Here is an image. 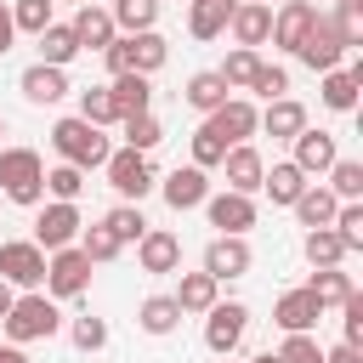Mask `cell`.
<instances>
[{"instance_id":"obj_41","label":"cell","mask_w":363,"mask_h":363,"mask_svg":"<svg viewBox=\"0 0 363 363\" xmlns=\"http://www.w3.org/2000/svg\"><path fill=\"white\" fill-rule=\"evenodd\" d=\"M119 250H125V244H119V238H113V233H108L102 221H96V227H79V255H85L91 267H102V261H113Z\"/></svg>"},{"instance_id":"obj_17","label":"cell","mask_w":363,"mask_h":363,"mask_svg":"<svg viewBox=\"0 0 363 363\" xmlns=\"http://www.w3.org/2000/svg\"><path fill=\"white\" fill-rule=\"evenodd\" d=\"M318 318H323V306L306 295V284H301V289H284V295H278V306H272V323H278L284 335H312V329H318Z\"/></svg>"},{"instance_id":"obj_35","label":"cell","mask_w":363,"mask_h":363,"mask_svg":"<svg viewBox=\"0 0 363 363\" xmlns=\"http://www.w3.org/2000/svg\"><path fill=\"white\" fill-rule=\"evenodd\" d=\"M306 295L329 312V306H340L346 295H352V278L340 272V267H323V272H312V284H306Z\"/></svg>"},{"instance_id":"obj_27","label":"cell","mask_w":363,"mask_h":363,"mask_svg":"<svg viewBox=\"0 0 363 363\" xmlns=\"http://www.w3.org/2000/svg\"><path fill=\"white\" fill-rule=\"evenodd\" d=\"M170 301L182 306V318H193V312L204 318V312L221 301V284H216L210 272H182V284H176V295H170Z\"/></svg>"},{"instance_id":"obj_49","label":"cell","mask_w":363,"mask_h":363,"mask_svg":"<svg viewBox=\"0 0 363 363\" xmlns=\"http://www.w3.org/2000/svg\"><path fill=\"white\" fill-rule=\"evenodd\" d=\"M278 363H323V346H318L312 335H284Z\"/></svg>"},{"instance_id":"obj_51","label":"cell","mask_w":363,"mask_h":363,"mask_svg":"<svg viewBox=\"0 0 363 363\" xmlns=\"http://www.w3.org/2000/svg\"><path fill=\"white\" fill-rule=\"evenodd\" d=\"M323 363H363V352H357V346H329Z\"/></svg>"},{"instance_id":"obj_7","label":"cell","mask_w":363,"mask_h":363,"mask_svg":"<svg viewBox=\"0 0 363 363\" xmlns=\"http://www.w3.org/2000/svg\"><path fill=\"white\" fill-rule=\"evenodd\" d=\"M295 57L312 68V74H329V68H340L352 51H346V40H340V28L329 23V11H318L312 17V28H306V40L295 45Z\"/></svg>"},{"instance_id":"obj_26","label":"cell","mask_w":363,"mask_h":363,"mask_svg":"<svg viewBox=\"0 0 363 363\" xmlns=\"http://www.w3.org/2000/svg\"><path fill=\"white\" fill-rule=\"evenodd\" d=\"M233 11H238V0H187V34L193 40H216V34H227Z\"/></svg>"},{"instance_id":"obj_37","label":"cell","mask_w":363,"mask_h":363,"mask_svg":"<svg viewBox=\"0 0 363 363\" xmlns=\"http://www.w3.org/2000/svg\"><path fill=\"white\" fill-rule=\"evenodd\" d=\"M102 227H108L119 244H136V238L147 233V216H142V204H113V210L102 216Z\"/></svg>"},{"instance_id":"obj_23","label":"cell","mask_w":363,"mask_h":363,"mask_svg":"<svg viewBox=\"0 0 363 363\" xmlns=\"http://www.w3.org/2000/svg\"><path fill=\"white\" fill-rule=\"evenodd\" d=\"M108 96H113V113H119V119L153 113V79H147V74H113Z\"/></svg>"},{"instance_id":"obj_34","label":"cell","mask_w":363,"mask_h":363,"mask_svg":"<svg viewBox=\"0 0 363 363\" xmlns=\"http://www.w3.org/2000/svg\"><path fill=\"white\" fill-rule=\"evenodd\" d=\"M323 176H329V193H335L340 204H363V164H357V159H335Z\"/></svg>"},{"instance_id":"obj_31","label":"cell","mask_w":363,"mask_h":363,"mask_svg":"<svg viewBox=\"0 0 363 363\" xmlns=\"http://www.w3.org/2000/svg\"><path fill=\"white\" fill-rule=\"evenodd\" d=\"M261 193H267L272 204H284V210H289V204H295V199L306 193V176H301V170H295L289 159H278V164H272V170L261 176Z\"/></svg>"},{"instance_id":"obj_10","label":"cell","mask_w":363,"mask_h":363,"mask_svg":"<svg viewBox=\"0 0 363 363\" xmlns=\"http://www.w3.org/2000/svg\"><path fill=\"white\" fill-rule=\"evenodd\" d=\"M255 125H261V108H255V102H244V96H227L216 113H204V130H210V136H221L227 147L250 142V136H255Z\"/></svg>"},{"instance_id":"obj_28","label":"cell","mask_w":363,"mask_h":363,"mask_svg":"<svg viewBox=\"0 0 363 363\" xmlns=\"http://www.w3.org/2000/svg\"><path fill=\"white\" fill-rule=\"evenodd\" d=\"M289 210H295V221H301V227L312 233V227H329V221H335V210H340V199H335L329 187H318V182H306V193H301V199H295Z\"/></svg>"},{"instance_id":"obj_52","label":"cell","mask_w":363,"mask_h":363,"mask_svg":"<svg viewBox=\"0 0 363 363\" xmlns=\"http://www.w3.org/2000/svg\"><path fill=\"white\" fill-rule=\"evenodd\" d=\"M0 363H28V352H23V346H11V340H6V346H0Z\"/></svg>"},{"instance_id":"obj_53","label":"cell","mask_w":363,"mask_h":363,"mask_svg":"<svg viewBox=\"0 0 363 363\" xmlns=\"http://www.w3.org/2000/svg\"><path fill=\"white\" fill-rule=\"evenodd\" d=\"M11 301H17V289H11V284H6V278H0V318H6V312H11Z\"/></svg>"},{"instance_id":"obj_13","label":"cell","mask_w":363,"mask_h":363,"mask_svg":"<svg viewBox=\"0 0 363 363\" xmlns=\"http://www.w3.org/2000/svg\"><path fill=\"white\" fill-rule=\"evenodd\" d=\"M136 261H142V272H153V278L182 272V238H176L170 227H147V233L136 238Z\"/></svg>"},{"instance_id":"obj_39","label":"cell","mask_w":363,"mask_h":363,"mask_svg":"<svg viewBox=\"0 0 363 363\" xmlns=\"http://www.w3.org/2000/svg\"><path fill=\"white\" fill-rule=\"evenodd\" d=\"M79 119H85V125H96V130H102V125H119L108 85H85V91H79Z\"/></svg>"},{"instance_id":"obj_47","label":"cell","mask_w":363,"mask_h":363,"mask_svg":"<svg viewBox=\"0 0 363 363\" xmlns=\"http://www.w3.org/2000/svg\"><path fill=\"white\" fill-rule=\"evenodd\" d=\"M221 159H227V142H221V136H210V130L199 125V130H193V159H187V164H199V170H216Z\"/></svg>"},{"instance_id":"obj_40","label":"cell","mask_w":363,"mask_h":363,"mask_svg":"<svg viewBox=\"0 0 363 363\" xmlns=\"http://www.w3.org/2000/svg\"><path fill=\"white\" fill-rule=\"evenodd\" d=\"M119 130H125V147H136V153H153V147L164 142V125H159L153 113H136V119H119Z\"/></svg>"},{"instance_id":"obj_9","label":"cell","mask_w":363,"mask_h":363,"mask_svg":"<svg viewBox=\"0 0 363 363\" xmlns=\"http://www.w3.org/2000/svg\"><path fill=\"white\" fill-rule=\"evenodd\" d=\"M0 278L11 289H40L45 284V250L34 238H6L0 244Z\"/></svg>"},{"instance_id":"obj_6","label":"cell","mask_w":363,"mask_h":363,"mask_svg":"<svg viewBox=\"0 0 363 363\" xmlns=\"http://www.w3.org/2000/svg\"><path fill=\"white\" fill-rule=\"evenodd\" d=\"M85 289H91V261L79 255V244L51 250V255H45V295H51V301H79Z\"/></svg>"},{"instance_id":"obj_45","label":"cell","mask_w":363,"mask_h":363,"mask_svg":"<svg viewBox=\"0 0 363 363\" xmlns=\"http://www.w3.org/2000/svg\"><path fill=\"white\" fill-rule=\"evenodd\" d=\"M340 346H357L363 352V295L357 289L340 301Z\"/></svg>"},{"instance_id":"obj_32","label":"cell","mask_w":363,"mask_h":363,"mask_svg":"<svg viewBox=\"0 0 363 363\" xmlns=\"http://www.w3.org/2000/svg\"><path fill=\"white\" fill-rule=\"evenodd\" d=\"M136 323H142V335H176L182 329V306L170 295H147L136 306Z\"/></svg>"},{"instance_id":"obj_11","label":"cell","mask_w":363,"mask_h":363,"mask_svg":"<svg viewBox=\"0 0 363 363\" xmlns=\"http://www.w3.org/2000/svg\"><path fill=\"white\" fill-rule=\"evenodd\" d=\"M204 216H210L216 238H244L255 227V199H244V193H210L204 199Z\"/></svg>"},{"instance_id":"obj_44","label":"cell","mask_w":363,"mask_h":363,"mask_svg":"<svg viewBox=\"0 0 363 363\" xmlns=\"http://www.w3.org/2000/svg\"><path fill=\"white\" fill-rule=\"evenodd\" d=\"M45 193H51L57 204H74V199L85 193V170H74V164H57V170H45Z\"/></svg>"},{"instance_id":"obj_30","label":"cell","mask_w":363,"mask_h":363,"mask_svg":"<svg viewBox=\"0 0 363 363\" xmlns=\"http://www.w3.org/2000/svg\"><path fill=\"white\" fill-rule=\"evenodd\" d=\"M227 96H233V91H227V79H221L216 68L193 74V79H187V91H182V102H187V108H199V113H216Z\"/></svg>"},{"instance_id":"obj_5","label":"cell","mask_w":363,"mask_h":363,"mask_svg":"<svg viewBox=\"0 0 363 363\" xmlns=\"http://www.w3.org/2000/svg\"><path fill=\"white\" fill-rule=\"evenodd\" d=\"M102 170H108V187L119 193V204H142L153 193V182H159L153 164H147V153H136V147H113Z\"/></svg>"},{"instance_id":"obj_21","label":"cell","mask_w":363,"mask_h":363,"mask_svg":"<svg viewBox=\"0 0 363 363\" xmlns=\"http://www.w3.org/2000/svg\"><path fill=\"white\" fill-rule=\"evenodd\" d=\"M68 28H74V40H79V51H108V45L119 40V28H113V17H108V6H91V0H85V6L74 11V23H68Z\"/></svg>"},{"instance_id":"obj_16","label":"cell","mask_w":363,"mask_h":363,"mask_svg":"<svg viewBox=\"0 0 363 363\" xmlns=\"http://www.w3.org/2000/svg\"><path fill=\"white\" fill-rule=\"evenodd\" d=\"M159 193H164L170 210H199V204L210 199V176H204L199 164H176V170L159 182Z\"/></svg>"},{"instance_id":"obj_24","label":"cell","mask_w":363,"mask_h":363,"mask_svg":"<svg viewBox=\"0 0 363 363\" xmlns=\"http://www.w3.org/2000/svg\"><path fill=\"white\" fill-rule=\"evenodd\" d=\"M233 40L244 45V51H261L267 45V34H272V6H255V0H238V11H233Z\"/></svg>"},{"instance_id":"obj_8","label":"cell","mask_w":363,"mask_h":363,"mask_svg":"<svg viewBox=\"0 0 363 363\" xmlns=\"http://www.w3.org/2000/svg\"><path fill=\"white\" fill-rule=\"evenodd\" d=\"M244 329H250V306H244V301H216V306L204 312V346H210L216 357H233L238 340H244Z\"/></svg>"},{"instance_id":"obj_22","label":"cell","mask_w":363,"mask_h":363,"mask_svg":"<svg viewBox=\"0 0 363 363\" xmlns=\"http://www.w3.org/2000/svg\"><path fill=\"white\" fill-rule=\"evenodd\" d=\"M335 159H340V147H335L329 130H312V125H306V130L295 136V159H289V164H295L301 176H323Z\"/></svg>"},{"instance_id":"obj_12","label":"cell","mask_w":363,"mask_h":363,"mask_svg":"<svg viewBox=\"0 0 363 363\" xmlns=\"http://www.w3.org/2000/svg\"><path fill=\"white\" fill-rule=\"evenodd\" d=\"M79 227H85V221H79V204H57V199H51V204L34 216V244H40L45 255H51V250H68V244L79 238Z\"/></svg>"},{"instance_id":"obj_55","label":"cell","mask_w":363,"mask_h":363,"mask_svg":"<svg viewBox=\"0 0 363 363\" xmlns=\"http://www.w3.org/2000/svg\"><path fill=\"white\" fill-rule=\"evenodd\" d=\"M0 136H6V113H0Z\"/></svg>"},{"instance_id":"obj_57","label":"cell","mask_w":363,"mask_h":363,"mask_svg":"<svg viewBox=\"0 0 363 363\" xmlns=\"http://www.w3.org/2000/svg\"><path fill=\"white\" fill-rule=\"evenodd\" d=\"M255 6H272V0H255Z\"/></svg>"},{"instance_id":"obj_48","label":"cell","mask_w":363,"mask_h":363,"mask_svg":"<svg viewBox=\"0 0 363 363\" xmlns=\"http://www.w3.org/2000/svg\"><path fill=\"white\" fill-rule=\"evenodd\" d=\"M250 91H255V96H267V102H278V96L289 91V74H284L278 62H261V68H255V79H250Z\"/></svg>"},{"instance_id":"obj_3","label":"cell","mask_w":363,"mask_h":363,"mask_svg":"<svg viewBox=\"0 0 363 363\" xmlns=\"http://www.w3.org/2000/svg\"><path fill=\"white\" fill-rule=\"evenodd\" d=\"M0 193L23 210L45 199V159L34 147H0Z\"/></svg>"},{"instance_id":"obj_2","label":"cell","mask_w":363,"mask_h":363,"mask_svg":"<svg viewBox=\"0 0 363 363\" xmlns=\"http://www.w3.org/2000/svg\"><path fill=\"white\" fill-rule=\"evenodd\" d=\"M51 147H57L62 164H74V170H102L108 153H113V142H108L96 125H85L79 113H68V119L51 125Z\"/></svg>"},{"instance_id":"obj_4","label":"cell","mask_w":363,"mask_h":363,"mask_svg":"<svg viewBox=\"0 0 363 363\" xmlns=\"http://www.w3.org/2000/svg\"><path fill=\"white\" fill-rule=\"evenodd\" d=\"M164 57H170V45H164L159 28H147V34H119V40L102 51L108 74H147V79L164 68Z\"/></svg>"},{"instance_id":"obj_46","label":"cell","mask_w":363,"mask_h":363,"mask_svg":"<svg viewBox=\"0 0 363 363\" xmlns=\"http://www.w3.org/2000/svg\"><path fill=\"white\" fill-rule=\"evenodd\" d=\"M68 340H74L79 352H102V346H108V323L85 312V318H74V323H68Z\"/></svg>"},{"instance_id":"obj_33","label":"cell","mask_w":363,"mask_h":363,"mask_svg":"<svg viewBox=\"0 0 363 363\" xmlns=\"http://www.w3.org/2000/svg\"><path fill=\"white\" fill-rule=\"evenodd\" d=\"M108 17H113L119 34H147V28L159 23V0H113Z\"/></svg>"},{"instance_id":"obj_1","label":"cell","mask_w":363,"mask_h":363,"mask_svg":"<svg viewBox=\"0 0 363 363\" xmlns=\"http://www.w3.org/2000/svg\"><path fill=\"white\" fill-rule=\"evenodd\" d=\"M0 329H6V340H11V346L51 340V335L62 329V306H57L45 289H28V295H17V301H11V312L0 318Z\"/></svg>"},{"instance_id":"obj_36","label":"cell","mask_w":363,"mask_h":363,"mask_svg":"<svg viewBox=\"0 0 363 363\" xmlns=\"http://www.w3.org/2000/svg\"><path fill=\"white\" fill-rule=\"evenodd\" d=\"M255 68H261V51H244V45H233V51H227V62H221L216 74L227 79V91H250Z\"/></svg>"},{"instance_id":"obj_25","label":"cell","mask_w":363,"mask_h":363,"mask_svg":"<svg viewBox=\"0 0 363 363\" xmlns=\"http://www.w3.org/2000/svg\"><path fill=\"white\" fill-rule=\"evenodd\" d=\"M255 130H267L272 142H295V136L306 130V108H301L295 96H278V102L261 108V125H255Z\"/></svg>"},{"instance_id":"obj_58","label":"cell","mask_w":363,"mask_h":363,"mask_svg":"<svg viewBox=\"0 0 363 363\" xmlns=\"http://www.w3.org/2000/svg\"><path fill=\"white\" fill-rule=\"evenodd\" d=\"M227 363H233V357H227Z\"/></svg>"},{"instance_id":"obj_54","label":"cell","mask_w":363,"mask_h":363,"mask_svg":"<svg viewBox=\"0 0 363 363\" xmlns=\"http://www.w3.org/2000/svg\"><path fill=\"white\" fill-rule=\"evenodd\" d=\"M250 363H278V352H255V357H250Z\"/></svg>"},{"instance_id":"obj_38","label":"cell","mask_w":363,"mask_h":363,"mask_svg":"<svg viewBox=\"0 0 363 363\" xmlns=\"http://www.w3.org/2000/svg\"><path fill=\"white\" fill-rule=\"evenodd\" d=\"M301 250H306V261H312V272H323V267H340V261H346V250H340V238H335L329 227H312Z\"/></svg>"},{"instance_id":"obj_50","label":"cell","mask_w":363,"mask_h":363,"mask_svg":"<svg viewBox=\"0 0 363 363\" xmlns=\"http://www.w3.org/2000/svg\"><path fill=\"white\" fill-rule=\"evenodd\" d=\"M11 40H17V28H11V6L0 0V57L11 51Z\"/></svg>"},{"instance_id":"obj_14","label":"cell","mask_w":363,"mask_h":363,"mask_svg":"<svg viewBox=\"0 0 363 363\" xmlns=\"http://www.w3.org/2000/svg\"><path fill=\"white\" fill-rule=\"evenodd\" d=\"M250 267H255L250 238H210V250H204V267H199V272H210L216 284H233V278H244Z\"/></svg>"},{"instance_id":"obj_42","label":"cell","mask_w":363,"mask_h":363,"mask_svg":"<svg viewBox=\"0 0 363 363\" xmlns=\"http://www.w3.org/2000/svg\"><path fill=\"white\" fill-rule=\"evenodd\" d=\"M51 6H57V0H11V28H17V34H40V28H51V23H57Z\"/></svg>"},{"instance_id":"obj_56","label":"cell","mask_w":363,"mask_h":363,"mask_svg":"<svg viewBox=\"0 0 363 363\" xmlns=\"http://www.w3.org/2000/svg\"><path fill=\"white\" fill-rule=\"evenodd\" d=\"M68 6H85V0H68Z\"/></svg>"},{"instance_id":"obj_18","label":"cell","mask_w":363,"mask_h":363,"mask_svg":"<svg viewBox=\"0 0 363 363\" xmlns=\"http://www.w3.org/2000/svg\"><path fill=\"white\" fill-rule=\"evenodd\" d=\"M312 17H318L312 0H278V11H272V34H267V40H272L278 51H295V45L306 40Z\"/></svg>"},{"instance_id":"obj_29","label":"cell","mask_w":363,"mask_h":363,"mask_svg":"<svg viewBox=\"0 0 363 363\" xmlns=\"http://www.w3.org/2000/svg\"><path fill=\"white\" fill-rule=\"evenodd\" d=\"M34 40H40V62H45V68H68V62L79 57V40H74L68 23H51V28H40Z\"/></svg>"},{"instance_id":"obj_43","label":"cell","mask_w":363,"mask_h":363,"mask_svg":"<svg viewBox=\"0 0 363 363\" xmlns=\"http://www.w3.org/2000/svg\"><path fill=\"white\" fill-rule=\"evenodd\" d=\"M329 233L340 238V250L352 255V250H363V204H340L335 210V221H329Z\"/></svg>"},{"instance_id":"obj_15","label":"cell","mask_w":363,"mask_h":363,"mask_svg":"<svg viewBox=\"0 0 363 363\" xmlns=\"http://www.w3.org/2000/svg\"><path fill=\"white\" fill-rule=\"evenodd\" d=\"M221 176H227V193H244V199H255V193H261V176H267V159H261L250 142H238V147H227V159H221Z\"/></svg>"},{"instance_id":"obj_20","label":"cell","mask_w":363,"mask_h":363,"mask_svg":"<svg viewBox=\"0 0 363 363\" xmlns=\"http://www.w3.org/2000/svg\"><path fill=\"white\" fill-rule=\"evenodd\" d=\"M357 91H363V57H352L346 68H329L323 85H318L323 108H335V113H352L357 108Z\"/></svg>"},{"instance_id":"obj_19","label":"cell","mask_w":363,"mask_h":363,"mask_svg":"<svg viewBox=\"0 0 363 363\" xmlns=\"http://www.w3.org/2000/svg\"><path fill=\"white\" fill-rule=\"evenodd\" d=\"M17 91H23L34 108H57V102H62L74 85H68V68H45V62H34V68H23Z\"/></svg>"}]
</instances>
